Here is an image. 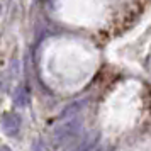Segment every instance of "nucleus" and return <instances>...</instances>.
I'll list each match as a JSON object with an SVG mask.
<instances>
[{"instance_id":"f257e3e1","label":"nucleus","mask_w":151,"mask_h":151,"mask_svg":"<svg viewBox=\"0 0 151 151\" xmlns=\"http://www.w3.org/2000/svg\"><path fill=\"white\" fill-rule=\"evenodd\" d=\"M80 129H82V119H78V117H71L68 121L58 124L55 127V131H53V144L55 146L66 144L73 137L78 136Z\"/></svg>"},{"instance_id":"f03ea898","label":"nucleus","mask_w":151,"mask_h":151,"mask_svg":"<svg viewBox=\"0 0 151 151\" xmlns=\"http://www.w3.org/2000/svg\"><path fill=\"white\" fill-rule=\"evenodd\" d=\"M0 126H2V131L7 136L14 137L21 131V117L15 112H5V114L0 116Z\"/></svg>"},{"instance_id":"7ed1b4c3","label":"nucleus","mask_w":151,"mask_h":151,"mask_svg":"<svg viewBox=\"0 0 151 151\" xmlns=\"http://www.w3.org/2000/svg\"><path fill=\"white\" fill-rule=\"evenodd\" d=\"M14 102L15 105H26L29 102V87L27 85H19V88L15 90V97H14Z\"/></svg>"},{"instance_id":"20e7f679","label":"nucleus","mask_w":151,"mask_h":151,"mask_svg":"<svg viewBox=\"0 0 151 151\" xmlns=\"http://www.w3.org/2000/svg\"><path fill=\"white\" fill-rule=\"evenodd\" d=\"M0 151H10V150H9V148H5V146H4V148H0Z\"/></svg>"}]
</instances>
